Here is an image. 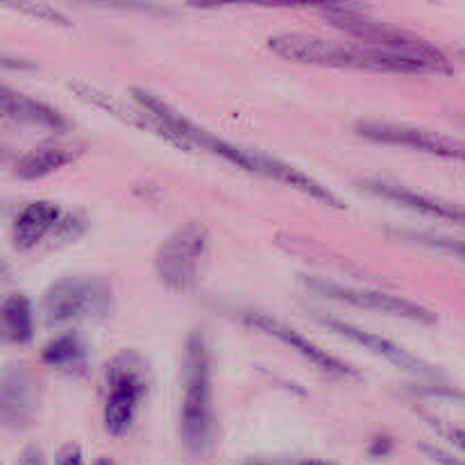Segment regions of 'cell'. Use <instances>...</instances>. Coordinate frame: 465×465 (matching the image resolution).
I'll list each match as a JSON object with an SVG mask.
<instances>
[{"label":"cell","mask_w":465,"mask_h":465,"mask_svg":"<svg viewBox=\"0 0 465 465\" xmlns=\"http://www.w3.org/2000/svg\"><path fill=\"white\" fill-rule=\"evenodd\" d=\"M134 100L150 114V116L157 118L159 125H162L163 132L168 134V139L175 141L177 145H184V148H189V145H198V148L216 154L218 159L230 162L232 166H239L243 168V171L254 173V175L268 177V180L280 182V184L291 186V189L295 191H302L304 195L327 204V207H336V209L345 207V204L341 203L330 189L318 184L316 180L304 175V173L298 171V168L289 166V163L280 162V159L275 157H268V154L252 153V150H241L236 148V145L227 143V141L218 139V136L212 134V132L203 130L198 123L182 116L177 109H173L171 104L163 103V100L157 98V95L148 94V91H134Z\"/></svg>","instance_id":"obj_1"},{"label":"cell","mask_w":465,"mask_h":465,"mask_svg":"<svg viewBox=\"0 0 465 465\" xmlns=\"http://www.w3.org/2000/svg\"><path fill=\"white\" fill-rule=\"evenodd\" d=\"M268 48L289 62L312 64V66L327 68H357V71H377V73H450L452 64L445 54L431 57V54L407 53V50H391L368 45L336 44V41L318 39V36L304 35H280L268 41Z\"/></svg>","instance_id":"obj_2"},{"label":"cell","mask_w":465,"mask_h":465,"mask_svg":"<svg viewBox=\"0 0 465 465\" xmlns=\"http://www.w3.org/2000/svg\"><path fill=\"white\" fill-rule=\"evenodd\" d=\"M213 434L212 352L204 334L195 331L184 350V389L180 404V436L193 454H204Z\"/></svg>","instance_id":"obj_3"},{"label":"cell","mask_w":465,"mask_h":465,"mask_svg":"<svg viewBox=\"0 0 465 465\" xmlns=\"http://www.w3.org/2000/svg\"><path fill=\"white\" fill-rule=\"evenodd\" d=\"M143 368V361L134 352L116 354L107 366V398L103 411L107 434L123 436L130 431L148 389Z\"/></svg>","instance_id":"obj_4"},{"label":"cell","mask_w":465,"mask_h":465,"mask_svg":"<svg viewBox=\"0 0 465 465\" xmlns=\"http://www.w3.org/2000/svg\"><path fill=\"white\" fill-rule=\"evenodd\" d=\"M112 289L98 277H66L50 286L44 298L48 325L100 318L112 309Z\"/></svg>","instance_id":"obj_5"},{"label":"cell","mask_w":465,"mask_h":465,"mask_svg":"<svg viewBox=\"0 0 465 465\" xmlns=\"http://www.w3.org/2000/svg\"><path fill=\"white\" fill-rule=\"evenodd\" d=\"M204 250H207V232L200 225H184L173 232L154 254V271L162 284L177 293L193 289Z\"/></svg>","instance_id":"obj_6"},{"label":"cell","mask_w":465,"mask_h":465,"mask_svg":"<svg viewBox=\"0 0 465 465\" xmlns=\"http://www.w3.org/2000/svg\"><path fill=\"white\" fill-rule=\"evenodd\" d=\"M309 291L322 295L327 300H339V302L350 304L357 309H368V312L377 313H391V316L407 318V321L422 322V325H434L436 316L430 309L420 307V304L411 302V300L395 298V295L380 293V291H368V289H354V286L336 284L331 280H321V277H307L304 280Z\"/></svg>","instance_id":"obj_7"},{"label":"cell","mask_w":465,"mask_h":465,"mask_svg":"<svg viewBox=\"0 0 465 465\" xmlns=\"http://www.w3.org/2000/svg\"><path fill=\"white\" fill-rule=\"evenodd\" d=\"M357 134L368 141H375V143L404 145V148L422 150V153L434 154V157L440 159L465 162V141L452 139V136L445 134H436V132L393 125V123L361 121L357 125Z\"/></svg>","instance_id":"obj_8"},{"label":"cell","mask_w":465,"mask_h":465,"mask_svg":"<svg viewBox=\"0 0 465 465\" xmlns=\"http://www.w3.org/2000/svg\"><path fill=\"white\" fill-rule=\"evenodd\" d=\"M241 318H243V322H248L250 327H257L259 331H263V334L272 336L275 341L284 343L286 348H293L300 357L307 359L309 363H313L318 371L334 377H357V371H354V368H350L348 363H343L341 359L331 357L330 352H325V350H321L318 345H313L312 341L304 339L300 331L291 330L289 325H284V322L277 321V318L266 316V313L259 312H245Z\"/></svg>","instance_id":"obj_9"},{"label":"cell","mask_w":465,"mask_h":465,"mask_svg":"<svg viewBox=\"0 0 465 465\" xmlns=\"http://www.w3.org/2000/svg\"><path fill=\"white\" fill-rule=\"evenodd\" d=\"M331 21H334V25H339L341 30L350 32V35L359 36V39L368 41L371 45H377V48L407 50V53L431 54V57H440V54H443L436 45L420 39V36L409 35V32L398 30V27L384 25V23L368 21V18L348 12V9H345V12L343 9H341V12H334V9H331Z\"/></svg>","instance_id":"obj_10"},{"label":"cell","mask_w":465,"mask_h":465,"mask_svg":"<svg viewBox=\"0 0 465 465\" xmlns=\"http://www.w3.org/2000/svg\"><path fill=\"white\" fill-rule=\"evenodd\" d=\"M318 322H322V325H325L330 331H334V334L343 336L345 341H352V343L359 345V348H366L368 352L377 354V357L386 359V361H391L393 366L402 368V371L413 372V375H418V377L434 375L431 366H427L425 361L416 359L413 354H409L404 348L395 345L393 341L384 339V336L371 334V331H363V330H359V327L348 325V322L334 321V318H318Z\"/></svg>","instance_id":"obj_11"},{"label":"cell","mask_w":465,"mask_h":465,"mask_svg":"<svg viewBox=\"0 0 465 465\" xmlns=\"http://www.w3.org/2000/svg\"><path fill=\"white\" fill-rule=\"evenodd\" d=\"M361 186L366 191H371L372 195L391 200V203L411 209V212L422 213V216L439 218V221L450 223V225L465 227V209L457 207V204L443 203V200H436L431 198V195L418 193V191L407 189V186L393 184V182L384 180H366L361 182Z\"/></svg>","instance_id":"obj_12"},{"label":"cell","mask_w":465,"mask_h":465,"mask_svg":"<svg viewBox=\"0 0 465 465\" xmlns=\"http://www.w3.org/2000/svg\"><path fill=\"white\" fill-rule=\"evenodd\" d=\"M71 223L73 216H64L62 207L54 203H32L18 213L14 223V245L18 250H30L53 232L66 230Z\"/></svg>","instance_id":"obj_13"},{"label":"cell","mask_w":465,"mask_h":465,"mask_svg":"<svg viewBox=\"0 0 465 465\" xmlns=\"http://www.w3.org/2000/svg\"><path fill=\"white\" fill-rule=\"evenodd\" d=\"M0 109H3L5 116L14 118L18 123H30V125L48 127V130L54 132L68 130V121L57 109L48 107L39 100L27 98V95L14 94L7 86H3V91H0Z\"/></svg>","instance_id":"obj_14"},{"label":"cell","mask_w":465,"mask_h":465,"mask_svg":"<svg viewBox=\"0 0 465 465\" xmlns=\"http://www.w3.org/2000/svg\"><path fill=\"white\" fill-rule=\"evenodd\" d=\"M80 150L64 148V145H45V148H36L21 157L16 163V175L23 180H39V177L50 175V173L59 171L66 163L75 162Z\"/></svg>","instance_id":"obj_15"},{"label":"cell","mask_w":465,"mask_h":465,"mask_svg":"<svg viewBox=\"0 0 465 465\" xmlns=\"http://www.w3.org/2000/svg\"><path fill=\"white\" fill-rule=\"evenodd\" d=\"M0 321H3V334L12 343H30L35 336V312H32V302L21 293H14L5 300L3 312H0Z\"/></svg>","instance_id":"obj_16"},{"label":"cell","mask_w":465,"mask_h":465,"mask_svg":"<svg viewBox=\"0 0 465 465\" xmlns=\"http://www.w3.org/2000/svg\"><path fill=\"white\" fill-rule=\"evenodd\" d=\"M41 359L45 366L54 368L62 372H77L84 368L86 363V345L82 339L73 334H64L59 339L50 341L44 350H41Z\"/></svg>","instance_id":"obj_17"},{"label":"cell","mask_w":465,"mask_h":465,"mask_svg":"<svg viewBox=\"0 0 465 465\" xmlns=\"http://www.w3.org/2000/svg\"><path fill=\"white\" fill-rule=\"evenodd\" d=\"M25 372L16 371L14 375H7L3 381V413L5 420H21L27 413V407H30V389H27Z\"/></svg>","instance_id":"obj_18"},{"label":"cell","mask_w":465,"mask_h":465,"mask_svg":"<svg viewBox=\"0 0 465 465\" xmlns=\"http://www.w3.org/2000/svg\"><path fill=\"white\" fill-rule=\"evenodd\" d=\"M345 0H191L195 7H223V5H266V7H343Z\"/></svg>","instance_id":"obj_19"},{"label":"cell","mask_w":465,"mask_h":465,"mask_svg":"<svg viewBox=\"0 0 465 465\" xmlns=\"http://www.w3.org/2000/svg\"><path fill=\"white\" fill-rule=\"evenodd\" d=\"M407 236H409V239H413V241H420V243H425V245H431V248H436V250H443V252L457 254V257L465 259V243H463V241L445 239V236H413V234H407Z\"/></svg>","instance_id":"obj_20"},{"label":"cell","mask_w":465,"mask_h":465,"mask_svg":"<svg viewBox=\"0 0 465 465\" xmlns=\"http://www.w3.org/2000/svg\"><path fill=\"white\" fill-rule=\"evenodd\" d=\"M57 465H82V452L77 445H66V448L59 452Z\"/></svg>","instance_id":"obj_21"},{"label":"cell","mask_w":465,"mask_h":465,"mask_svg":"<svg viewBox=\"0 0 465 465\" xmlns=\"http://www.w3.org/2000/svg\"><path fill=\"white\" fill-rule=\"evenodd\" d=\"M89 3L114 5V7H127V9H154L153 5L141 3V0H89Z\"/></svg>","instance_id":"obj_22"},{"label":"cell","mask_w":465,"mask_h":465,"mask_svg":"<svg viewBox=\"0 0 465 465\" xmlns=\"http://www.w3.org/2000/svg\"><path fill=\"white\" fill-rule=\"evenodd\" d=\"M18 465H45L44 454H41L39 448H27L25 452H23L21 463Z\"/></svg>","instance_id":"obj_23"},{"label":"cell","mask_w":465,"mask_h":465,"mask_svg":"<svg viewBox=\"0 0 465 465\" xmlns=\"http://www.w3.org/2000/svg\"><path fill=\"white\" fill-rule=\"evenodd\" d=\"M443 434L448 436V439L452 440V443L457 445L459 450H463V452H465V431H463V430H454V427H445Z\"/></svg>","instance_id":"obj_24"},{"label":"cell","mask_w":465,"mask_h":465,"mask_svg":"<svg viewBox=\"0 0 465 465\" xmlns=\"http://www.w3.org/2000/svg\"><path fill=\"white\" fill-rule=\"evenodd\" d=\"M298 465H336V463H330V461H302Z\"/></svg>","instance_id":"obj_25"},{"label":"cell","mask_w":465,"mask_h":465,"mask_svg":"<svg viewBox=\"0 0 465 465\" xmlns=\"http://www.w3.org/2000/svg\"><path fill=\"white\" fill-rule=\"evenodd\" d=\"M94 465H114V461H112V459H98V461H95Z\"/></svg>","instance_id":"obj_26"},{"label":"cell","mask_w":465,"mask_h":465,"mask_svg":"<svg viewBox=\"0 0 465 465\" xmlns=\"http://www.w3.org/2000/svg\"><path fill=\"white\" fill-rule=\"evenodd\" d=\"M252 465H266V463H252Z\"/></svg>","instance_id":"obj_27"}]
</instances>
